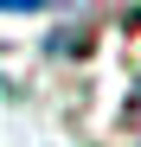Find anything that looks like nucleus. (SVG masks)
Masks as SVG:
<instances>
[]
</instances>
